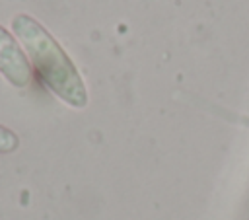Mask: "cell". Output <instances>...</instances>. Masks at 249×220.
I'll use <instances>...</instances> for the list:
<instances>
[{"mask_svg": "<svg viewBox=\"0 0 249 220\" xmlns=\"http://www.w3.org/2000/svg\"><path fill=\"white\" fill-rule=\"evenodd\" d=\"M18 146H19V136L12 128L0 125V154H12L18 150Z\"/></svg>", "mask_w": 249, "mask_h": 220, "instance_id": "3", "label": "cell"}, {"mask_svg": "<svg viewBox=\"0 0 249 220\" xmlns=\"http://www.w3.org/2000/svg\"><path fill=\"white\" fill-rule=\"evenodd\" d=\"M0 74L16 88H25L31 78V68L21 47L2 25H0Z\"/></svg>", "mask_w": 249, "mask_h": 220, "instance_id": "2", "label": "cell"}, {"mask_svg": "<svg viewBox=\"0 0 249 220\" xmlns=\"http://www.w3.org/2000/svg\"><path fill=\"white\" fill-rule=\"evenodd\" d=\"M12 29L23 43L41 82L66 105L84 109L88 105L86 84L54 37L27 14H18Z\"/></svg>", "mask_w": 249, "mask_h": 220, "instance_id": "1", "label": "cell"}]
</instances>
